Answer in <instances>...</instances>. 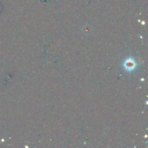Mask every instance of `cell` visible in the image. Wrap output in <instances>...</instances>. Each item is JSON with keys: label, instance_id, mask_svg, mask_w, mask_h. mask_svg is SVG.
Listing matches in <instances>:
<instances>
[{"label": "cell", "instance_id": "cell-1", "mask_svg": "<svg viewBox=\"0 0 148 148\" xmlns=\"http://www.w3.org/2000/svg\"><path fill=\"white\" fill-rule=\"evenodd\" d=\"M125 65L126 68L128 69H132L134 68L135 65L134 64V61H131L130 60V61H126Z\"/></svg>", "mask_w": 148, "mask_h": 148}]
</instances>
